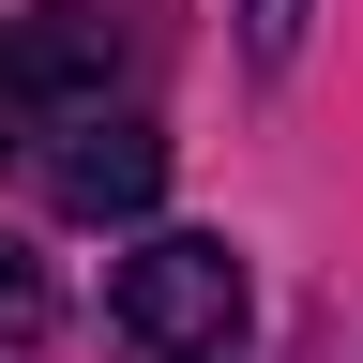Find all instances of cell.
Here are the masks:
<instances>
[{
    "mask_svg": "<svg viewBox=\"0 0 363 363\" xmlns=\"http://www.w3.org/2000/svg\"><path fill=\"white\" fill-rule=\"evenodd\" d=\"M106 318H121L152 363H227V348H242V257H227L212 227H167V242L121 257Z\"/></svg>",
    "mask_w": 363,
    "mask_h": 363,
    "instance_id": "1",
    "label": "cell"
},
{
    "mask_svg": "<svg viewBox=\"0 0 363 363\" xmlns=\"http://www.w3.org/2000/svg\"><path fill=\"white\" fill-rule=\"evenodd\" d=\"M121 16L76 0V16H16L0 30V152H45L61 121H106V76H121Z\"/></svg>",
    "mask_w": 363,
    "mask_h": 363,
    "instance_id": "2",
    "label": "cell"
},
{
    "mask_svg": "<svg viewBox=\"0 0 363 363\" xmlns=\"http://www.w3.org/2000/svg\"><path fill=\"white\" fill-rule=\"evenodd\" d=\"M45 197H61L76 227H136L167 197V136L152 121H61L45 136Z\"/></svg>",
    "mask_w": 363,
    "mask_h": 363,
    "instance_id": "3",
    "label": "cell"
},
{
    "mask_svg": "<svg viewBox=\"0 0 363 363\" xmlns=\"http://www.w3.org/2000/svg\"><path fill=\"white\" fill-rule=\"evenodd\" d=\"M45 318H61V288H45V257L0 227V348H45Z\"/></svg>",
    "mask_w": 363,
    "mask_h": 363,
    "instance_id": "4",
    "label": "cell"
},
{
    "mask_svg": "<svg viewBox=\"0 0 363 363\" xmlns=\"http://www.w3.org/2000/svg\"><path fill=\"white\" fill-rule=\"evenodd\" d=\"M242 45H257V61H288V45H303V0H242Z\"/></svg>",
    "mask_w": 363,
    "mask_h": 363,
    "instance_id": "5",
    "label": "cell"
}]
</instances>
